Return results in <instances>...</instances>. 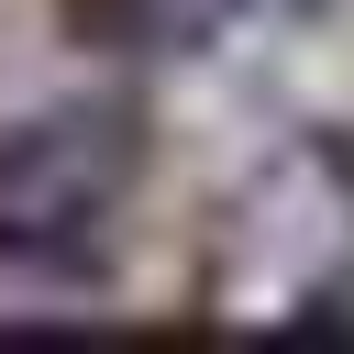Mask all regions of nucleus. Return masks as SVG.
<instances>
[{"label":"nucleus","instance_id":"nucleus-1","mask_svg":"<svg viewBox=\"0 0 354 354\" xmlns=\"http://www.w3.org/2000/svg\"><path fill=\"white\" fill-rule=\"evenodd\" d=\"M144 166H155V111L122 88L55 100L0 133V321H66L77 288H100L88 254L144 188Z\"/></svg>","mask_w":354,"mask_h":354},{"label":"nucleus","instance_id":"nucleus-2","mask_svg":"<svg viewBox=\"0 0 354 354\" xmlns=\"http://www.w3.org/2000/svg\"><path fill=\"white\" fill-rule=\"evenodd\" d=\"M221 321H343L354 310V133H288L243 166V188L210 221V288Z\"/></svg>","mask_w":354,"mask_h":354},{"label":"nucleus","instance_id":"nucleus-3","mask_svg":"<svg viewBox=\"0 0 354 354\" xmlns=\"http://www.w3.org/2000/svg\"><path fill=\"white\" fill-rule=\"evenodd\" d=\"M55 22L88 55H166L177 44V0H55Z\"/></svg>","mask_w":354,"mask_h":354},{"label":"nucleus","instance_id":"nucleus-4","mask_svg":"<svg viewBox=\"0 0 354 354\" xmlns=\"http://www.w3.org/2000/svg\"><path fill=\"white\" fill-rule=\"evenodd\" d=\"M332 11L343 0H177V44L166 55H210L221 33H254V22L266 33H299V22H332Z\"/></svg>","mask_w":354,"mask_h":354}]
</instances>
